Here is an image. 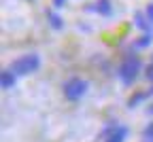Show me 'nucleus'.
<instances>
[{
    "mask_svg": "<svg viewBox=\"0 0 153 142\" xmlns=\"http://www.w3.org/2000/svg\"><path fill=\"white\" fill-rule=\"evenodd\" d=\"M38 66H41V57L36 53H30V55H24V57L15 59L9 70H13L15 74H30V72H36Z\"/></svg>",
    "mask_w": 153,
    "mask_h": 142,
    "instance_id": "obj_1",
    "label": "nucleus"
},
{
    "mask_svg": "<svg viewBox=\"0 0 153 142\" xmlns=\"http://www.w3.org/2000/svg\"><path fill=\"white\" fill-rule=\"evenodd\" d=\"M138 70H140V59L136 55H128L123 59V64L119 66V76L126 85H130L134 78L138 76Z\"/></svg>",
    "mask_w": 153,
    "mask_h": 142,
    "instance_id": "obj_2",
    "label": "nucleus"
},
{
    "mask_svg": "<svg viewBox=\"0 0 153 142\" xmlns=\"http://www.w3.org/2000/svg\"><path fill=\"white\" fill-rule=\"evenodd\" d=\"M85 91H87V81L81 78H70L64 85V95L68 100H79L81 95H85Z\"/></svg>",
    "mask_w": 153,
    "mask_h": 142,
    "instance_id": "obj_3",
    "label": "nucleus"
},
{
    "mask_svg": "<svg viewBox=\"0 0 153 142\" xmlns=\"http://www.w3.org/2000/svg\"><path fill=\"white\" fill-rule=\"evenodd\" d=\"M15 72L13 70H4L2 72V76H0V85H2V89H11L13 85H15Z\"/></svg>",
    "mask_w": 153,
    "mask_h": 142,
    "instance_id": "obj_4",
    "label": "nucleus"
},
{
    "mask_svg": "<svg viewBox=\"0 0 153 142\" xmlns=\"http://www.w3.org/2000/svg\"><path fill=\"white\" fill-rule=\"evenodd\" d=\"M126 136H128V129H126L123 125H117V127H115V132H113V136H111L106 142H123Z\"/></svg>",
    "mask_w": 153,
    "mask_h": 142,
    "instance_id": "obj_5",
    "label": "nucleus"
},
{
    "mask_svg": "<svg viewBox=\"0 0 153 142\" xmlns=\"http://www.w3.org/2000/svg\"><path fill=\"white\" fill-rule=\"evenodd\" d=\"M91 11L100 13V15H111V2L108 0H98V2L91 7Z\"/></svg>",
    "mask_w": 153,
    "mask_h": 142,
    "instance_id": "obj_6",
    "label": "nucleus"
},
{
    "mask_svg": "<svg viewBox=\"0 0 153 142\" xmlns=\"http://www.w3.org/2000/svg\"><path fill=\"white\" fill-rule=\"evenodd\" d=\"M149 24H151V21H147L143 13H136V26H138V28H143V30L149 32ZM149 34H151V32H149Z\"/></svg>",
    "mask_w": 153,
    "mask_h": 142,
    "instance_id": "obj_7",
    "label": "nucleus"
},
{
    "mask_svg": "<svg viewBox=\"0 0 153 142\" xmlns=\"http://www.w3.org/2000/svg\"><path fill=\"white\" fill-rule=\"evenodd\" d=\"M49 21L53 28H62V21H60V17H57L55 13H49Z\"/></svg>",
    "mask_w": 153,
    "mask_h": 142,
    "instance_id": "obj_8",
    "label": "nucleus"
},
{
    "mask_svg": "<svg viewBox=\"0 0 153 142\" xmlns=\"http://www.w3.org/2000/svg\"><path fill=\"white\" fill-rule=\"evenodd\" d=\"M143 136H145L147 140H153V123H151V125H147V127L143 129Z\"/></svg>",
    "mask_w": 153,
    "mask_h": 142,
    "instance_id": "obj_9",
    "label": "nucleus"
},
{
    "mask_svg": "<svg viewBox=\"0 0 153 142\" xmlns=\"http://www.w3.org/2000/svg\"><path fill=\"white\" fill-rule=\"evenodd\" d=\"M145 15H147V19H149V21L153 24V4H149V7H147V11H145Z\"/></svg>",
    "mask_w": 153,
    "mask_h": 142,
    "instance_id": "obj_10",
    "label": "nucleus"
},
{
    "mask_svg": "<svg viewBox=\"0 0 153 142\" xmlns=\"http://www.w3.org/2000/svg\"><path fill=\"white\" fill-rule=\"evenodd\" d=\"M147 78H149V81H153V66L147 70Z\"/></svg>",
    "mask_w": 153,
    "mask_h": 142,
    "instance_id": "obj_11",
    "label": "nucleus"
},
{
    "mask_svg": "<svg viewBox=\"0 0 153 142\" xmlns=\"http://www.w3.org/2000/svg\"><path fill=\"white\" fill-rule=\"evenodd\" d=\"M64 2H66V0H53V4H55V7H64Z\"/></svg>",
    "mask_w": 153,
    "mask_h": 142,
    "instance_id": "obj_12",
    "label": "nucleus"
},
{
    "mask_svg": "<svg viewBox=\"0 0 153 142\" xmlns=\"http://www.w3.org/2000/svg\"><path fill=\"white\" fill-rule=\"evenodd\" d=\"M149 112H151V115H153V106H149Z\"/></svg>",
    "mask_w": 153,
    "mask_h": 142,
    "instance_id": "obj_13",
    "label": "nucleus"
},
{
    "mask_svg": "<svg viewBox=\"0 0 153 142\" xmlns=\"http://www.w3.org/2000/svg\"><path fill=\"white\" fill-rule=\"evenodd\" d=\"M149 93H151V95H153V89H151V91H149Z\"/></svg>",
    "mask_w": 153,
    "mask_h": 142,
    "instance_id": "obj_14",
    "label": "nucleus"
},
{
    "mask_svg": "<svg viewBox=\"0 0 153 142\" xmlns=\"http://www.w3.org/2000/svg\"><path fill=\"white\" fill-rule=\"evenodd\" d=\"M149 142H151V140H149Z\"/></svg>",
    "mask_w": 153,
    "mask_h": 142,
    "instance_id": "obj_15",
    "label": "nucleus"
}]
</instances>
